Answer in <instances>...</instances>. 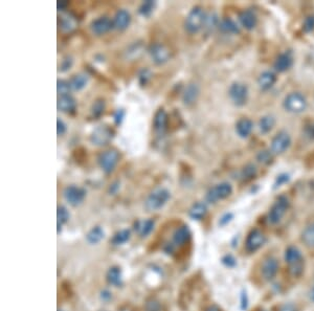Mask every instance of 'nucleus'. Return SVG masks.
<instances>
[{"label": "nucleus", "mask_w": 314, "mask_h": 311, "mask_svg": "<svg viewBox=\"0 0 314 311\" xmlns=\"http://www.w3.org/2000/svg\"><path fill=\"white\" fill-rule=\"evenodd\" d=\"M276 82H277L276 74L272 73V72H269V71L262 73L258 79L259 87H260L262 90L270 89Z\"/></svg>", "instance_id": "22"}, {"label": "nucleus", "mask_w": 314, "mask_h": 311, "mask_svg": "<svg viewBox=\"0 0 314 311\" xmlns=\"http://www.w3.org/2000/svg\"><path fill=\"white\" fill-rule=\"evenodd\" d=\"M124 116H125V111L123 109H119V110L115 111L113 118H114V122H115L116 125H120V124L123 122Z\"/></svg>", "instance_id": "46"}, {"label": "nucleus", "mask_w": 314, "mask_h": 311, "mask_svg": "<svg viewBox=\"0 0 314 311\" xmlns=\"http://www.w3.org/2000/svg\"><path fill=\"white\" fill-rule=\"evenodd\" d=\"M66 132V125L65 123L63 122L62 120L58 119L57 120V133H58V136H62L63 134H64Z\"/></svg>", "instance_id": "45"}, {"label": "nucleus", "mask_w": 314, "mask_h": 311, "mask_svg": "<svg viewBox=\"0 0 314 311\" xmlns=\"http://www.w3.org/2000/svg\"><path fill=\"white\" fill-rule=\"evenodd\" d=\"M289 207V201L285 196H281L279 199L274 202V205L271 207L270 211L268 213V220L272 224L279 223L284 215L286 214Z\"/></svg>", "instance_id": "8"}, {"label": "nucleus", "mask_w": 314, "mask_h": 311, "mask_svg": "<svg viewBox=\"0 0 314 311\" xmlns=\"http://www.w3.org/2000/svg\"><path fill=\"white\" fill-rule=\"evenodd\" d=\"M130 235H131V233H130L129 230L120 231V232H117L116 234L113 236L111 242L114 245L124 244L125 242H127V241L130 239Z\"/></svg>", "instance_id": "35"}, {"label": "nucleus", "mask_w": 314, "mask_h": 311, "mask_svg": "<svg viewBox=\"0 0 314 311\" xmlns=\"http://www.w3.org/2000/svg\"><path fill=\"white\" fill-rule=\"evenodd\" d=\"M168 126V114L162 108L156 111L153 120V129L157 136H162Z\"/></svg>", "instance_id": "14"}, {"label": "nucleus", "mask_w": 314, "mask_h": 311, "mask_svg": "<svg viewBox=\"0 0 314 311\" xmlns=\"http://www.w3.org/2000/svg\"><path fill=\"white\" fill-rule=\"evenodd\" d=\"M171 194L167 189L159 188L153 191L150 195L148 196L145 207L149 212L157 211V209L161 208L164 205L167 204V201L170 199Z\"/></svg>", "instance_id": "3"}, {"label": "nucleus", "mask_w": 314, "mask_h": 311, "mask_svg": "<svg viewBox=\"0 0 314 311\" xmlns=\"http://www.w3.org/2000/svg\"><path fill=\"white\" fill-rule=\"evenodd\" d=\"M293 59L289 52H283L274 62V68L279 73H284L292 66Z\"/></svg>", "instance_id": "20"}, {"label": "nucleus", "mask_w": 314, "mask_h": 311, "mask_svg": "<svg viewBox=\"0 0 314 311\" xmlns=\"http://www.w3.org/2000/svg\"><path fill=\"white\" fill-rule=\"evenodd\" d=\"M191 238V232L187 225L178 228L173 235V242L177 246L184 245Z\"/></svg>", "instance_id": "21"}, {"label": "nucleus", "mask_w": 314, "mask_h": 311, "mask_svg": "<svg viewBox=\"0 0 314 311\" xmlns=\"http://www.w3.org/2000/svg\"><path fill=\"white\" fill-rule=\"evenodd\" d=\"M276 125V119L272 115H265L259 121V129L262 133H268Z\"/></svg>", "instance_id": "29"}, {"label": "nucleus", "mask_w": 314, "mask_h": 311, "mask_svg": "<svg viewBox=\"0 0 314 311\" xmlns=\"http://www.w3.org/2000/svg\"><path fill=\"white\" fill-rule=\"evenodd\" d=\"M154 229V221L152 219L138 220L134 224V230L140 237H147Z\"/></svg>", "instance_id": "25"}, {"label": "nucleus", "mask_w": 314, "mask_h": 311, "mask_svg": "<svg viewBox=\"0 0 314 311\" xmlns=\"http://www.w3.org/2000/svg\"><path fill=\"white\" fill-rule=\"evenodd\" d=\"M310 297H311V300L314 302V287L312 288V290H311V293H310Z\"/></svg>", "instance_id": "52"}, {"label": "nucleus", "mask_w": 314, "mask_h": 311, "mask_svg": "<svg viewBox=\"0 0 314 311\" xmlns=\"http://www.w3.org/2000/svg\"><path fill=\"white\" fill-rule=\"evenodd\" d=\"M304 29L306 32L309 33L314 29V16H309L306 18L304 22Z\"/></svg>", "instance_id": "44"}, {"label": "nucleus", "mask_w": 314, "mask_h": 311, "mask_svg": "<svg viewBox=\"0 0 314 311\" xmlns=\"http://www.w3.org/2000/svg\"><path fill=\"white\" fill-rule=\"evenodd\" d=\"M63 196L70 206L77 207L83 202L86 196V191L80 186L68 185L63 192Z\"/></svg>", "instance_id": "12"}, {"label": "nucleus", "mask_w": 314, "mask_h": 311, "mask_svg": "<svg viewBox=\"0 0 314 311\" xmlns=\"http://www.w3.org/2000/svg\"><path fill=\"white\" fill-rule=\"evenodd\" d=\"M239 20H240V23L242 25V26L248 30L254 29L257 26V22H258V18L256 16V14L253 11H249V10L241 12L239 15Z\"/></svg>", "instance_id": "19"}, {"label": "nucleus", "mask_w": 314, "mask_h": 311, "mask_svg": "<svg viewBox=\"0 0 314 311\" xmlns=\"http://www.w3.org/2000/svg\"><path fill=\"white\" fill-rule=\"evenodd\" d=\"M229 95L235 105L243 106L248 99V88L242 83H234L230 87Z\"/></svg>", "instance_id": "11"}, {"label": "nucleus", "mask_w": 314, "mask_h": 311, "mask_svg": "<svg viewBox=\"0 0 314 311\" xmlns=\"http://www.w3.org/2000/svg\"><path fill=\"white\" fill-rule=\"evenodd\" d=\"M309 135L311 138L314 139V124L311 126V128L309 129Z\"/></svg>", "instance_id": "51"}, {"label": "nucleus", "mask_w": 314, "mask_h": 311, "mask_svg": "<svg viewBox=\"0 0 314 311\" xmlns=\"http://www.w3.org/2000/svg\"><path fill=\"white\" fill-rule=\"evenodd\" d=\"M206 311H221V309H220V308L217 307V306H210V307H209Z\"/></svg>", "instance_id": "50"}, {"label": "nucleus", "mask_w": 314, "mask_h": 311, "mask_svg": "<svg viewBox=\"0 0 314 311\" xmlns=\"http://www.w3.org/2000/svg\"><path fill=\"white\" fill-rule=\"evenodd\" d=\"M114 132L111 128L107 125H101L92 131L90 135V142L94 146H105L111 141Z\"/></svg>", "instance_id": "5"}, {"label": "nucleus", "mask_w": 314, "mask_h": 311, "mask_svg": "<svg viewBox=\"0 0 314 311\" xmlns=\"http://www.w3.org/2000/svg\"><path fill=\"white\" fill-rule=\"evenodd\" d=\"M104 110H105L104 100H97L96 102L92 104L91 115L93 118H100V116L104 113Z\"/></svg>", "instance_id": "37"}, {"label": "nucleus", "mask_w": 314, "mask_h": 311, "mask_svg": "<svg viewBox=\"0 0 314 311\" xmlns=\"http://www.w3.org/2000/svg\"><path fill=\"white\" fill-rule=\"evenodd\" d=\"M72 66H73V59L70 57H66L64 60L62 61V63L60 65V72L65 73L68 71V69H70V67Z\"/></svg>", "instance_id": "43"}, {"label": "nucleus", "mask_w": 314, "mask_h": 311, "mask_svg": "<svg viewBox=\"0 0 314 311\" xmlns=\"http://www.w3.org/2000/svg\"><path fill=\"white\" fill-rule=\"evenodd\" d=\"M270 152L268 151H261L260 153L258 154V159L260 162H262V164H270L271 162V159H272V156H271Z\"/></svg>", "instance_id": "42"}, {"label": "nucleus", "mask_w": 314, "mask_h": 311, "mask_svg": "<svg viewBox=\"0 0 314 311\" xmlns=\"http://www.w3.org/2000/svg\"><path fill=\"white\" fill-rule=\"evenodd\" d=\"M141 51H143V46H141L140 43H134L132 44L129 50L127 51V57L129 58H137L139 55Z\"/></svg>", "instance_id": "39"}, {"label": "nucleus", "mask_w": 314, "mask_h": 311, "mask_svg": "<svg viewBox=\"0 0 314 311\" xmlns=\"http://www.w3.org/2000/svg\"><path fill=\"white\" fill-rule=\"evenodd\" d=\"M154 311H155V310H154Z\"/></svg>", "instance_id": "54"}, {"label": "nucleus", "mask_w": 314, "mask_h": 311, "mask_svg": "<svg viewBox=\"0 0 314 311\" xmlns=\"http://www.w3.org/2000/svg\"><path fill=\"white\" fill-rule=\"evenodd\" d=\"M256 173H257L256 167L254 165H248L247 167H245L244 170H243L242 177H243V180L248 181V180H251L253 177H255Z\"/></svg>", "instance_id": "41"}, {"label": "nucleus", "mask_w": 314, "mask_h": 311, "mask_svg": "<svg viewBox=\"0 0 314 311\" xmlns=\"http://www.w3.org/2000/svg\"><path fill=\"white\" fill-rule=\"evenodd\" d=\"M207 206L202 204V202H197V204H195L190 209V216L196 220H201L202 218H204V216L207 215Z\"/></svg>", "instance_id": "28"}, {"label": "nucleus", "mask_w": 314, "mask_h": 311, "mask_svg": "<svg viewBox=\"0 0 314 311\" xmlns=\"http://www.w3.org/2000/svg\"><path fill=\"white\" fill-rule=\"evenodd\" d=\"M265 236L260 230L251 231L245 242L246 250L249 253H254L258 251L259 248L263 246V244L265 243Z\"/></svg>", "instance_id": "13"}, {"label": "nucleus", "mask_w": 314, "mask_h": 311, "mask_svg": "<svg viewBox=\"0 0 314 311\" xmlns=\"http://www.w3.org/2000/svg\"><path fill=\"white\" fill-rule=\"evenodd\" d=\"M198 96H199V88L197 85L196 84L187 85L186 88L183 91V103L186 106H191L196 102V101H197Z\"/></svg>", "instance_id": "23"}, {"label": "nucleus", "mask_w": 314, "mask_h": 311, "mask_svg": "<svg viewBox=\"0 0 314 311\" xmlns=\"http://www.w3.org/2000/svg\"><path fill=\"white\" fill-rule=\"evenodd\" d=\"M233 193V186L229 182H221L211 188L207 194V201L209 204H216L217 201L225 199Z\"/></svg>", "instance_id": "6"}, {"label": "nucleus", "mask_w": 314, "mask_h": 311, "mask_svg": "<svg viewBox=\"0 0 314 311\" xmlns=\"http://www.w3.org/2000/svg\"><path fill=\"white\" fill-rule=\"evenodd\" d=\"M280 311H297V308L293 304H285L280 308Z\"/></svg>", "instance_id": "47"}, {"label": "nucleus", "mask_w": 314, "mask_h": 311, "mask_svg": "<svg viewBox=\"0 0 314 311\" xmlns=\"http://www.w3.org/2000/svg\"><path fill=\"white\" fill-rule=\"evenodd\" d=\"M253 129H254V124L249 119H245V118L241 119L238 121L237 124H236V131H237V134L242 138L248 137Z\"/></svg>", "instance_id": "24"}, {"label": "nucleus", "mask_w": 314, "mask_h": 311, "mask_svg": "<svg viewBox=\"0 0 314 311\" xmlns=\"http://www.w3.org/2000/svg\"><path fill=\"white\" fill-rule=\"evenodd\" d=\"M68 82H69L70 89L75 90V91H78V90H82L86 86V85H87L88 77L84 74H78V75L74 76Z\"/></svg>", "instance_id": "26"}, {"label": "nucleus", "mask_w": 314, "mask_h": 311, "mask_svg": "<svg viewBox=\"0 0 314 311\" xmlns=\"http://www.w3.org/2000/svg\"><path fill=\"white\" fill-rule=\"evenodd\" d=\"M307 99L301 92H291L284 100V108L291 113H302L307 109Z\"/></svg>", "instance_id": "4"}, {"label": "nucleus", "mask_w": 314, "mask_h": 311, "mask_svg": "<svg viewBox=\"0 0 314 311\" xmlns=\"http://www.w3.org/2000/svg\"><path fill=\"white\" fill-rule=\"evenodd\" d=\"M60 26L64 32H70V30H73L76 27L77 22L76 19L70 16V15H65V16L61 18Z\"/></svg>", "instance_id": "36"}, {"label": "nucleus", "mask_w": 314, "mask_h": 311, "mask_svg": "<svg viewBox=\"0 0 314 311\" xmlns=\"http://www.w3.org/2000/svg\"><path fill=\"white\" fill-rule=\"evenodd\" d=\"M120 159V154L116 150H107L100 154L98 158V162L101 167V169L104 171L105 173L109 174L114 170L115 166L117 165V161Z\"/></svg>", "instance_id": "7"}, {"label": "nucleus", "mask_w": 314, "mask_h": 311, "mask_svg": "<svg viewBox=\"0 0 314 311\" xmlns=\"http://www.w3.org/2000/svg\"><path fill=\"white\" fill-rule=\"evenodd\" d=\"M303 242L308 247H314V222L306 228L302 234Z\"/></svg>", "instance_id": "31"}, {"label": "nucleus", "mask_w": 314, "mask_h": 311, "mask_svg": "<svg viewBox=\"0 0 314 311\" xmlns=\"http://www.w3.org/2000/svg\"><path fill=\"white\" fill-rule=\"evenodd\" d=\"M285 260L289 265V271L293 277L301 276L304 270V260L302 254L295 246H290L286 250Z\"/></svg>", "instance_id": "2"}, {"label": "nucleus", "mask_w": 314, "mask_h": 311, "mask_svg": "<svg viewBox=\"0 0 314 311\" xmlns=\"http://www.w3.org/2000/svg\"><path fill=\"white\" fill-rule=\"evenodd\" d=\"M279 270V263L277 259L269 257L266 260H264L262 265V275L265 280H272L274 276L277 275Z\"/></svg>", "instance_id": "18"}, {"label": "nucleus", "mask_w": 314, "mask_h": 311, "mask_svg": "<svg viewBox=\"0 0 314 311\" xmlns=\"http://www.w3.org/2000/svg\"><path fill=\"white\" fill-rule=\"evenodd\" d=\"M208 16L201 6H195L188 13L184 21V28L188 34H197L204 27Z\"/></svg>", "instance_id": "1"}, {"label": "nucleus", "mask_w": 314, "mask_h": 311, "mask_svg": "<svg viewBox=\"0 0 314 311\" xmlns=\"http://www.w3.org/2000/svg\"><path fill=\"white\" fill-rule=\"evenodd\" d=\"M149 53L152 58V61L157 65L167 63L171 58V52L166 45L161 43H154L149 48Z\"/></svg>", "instance_id": "9"}, {"label": "nucleus", "mask_w": 314, "mask_h": 311, "mask_svg": "<svg viewBox=\"0 0 314 311\" xmlns=\"http://www.w3.org/2000/svg\"><path fill=\"white\" fill-rule=\"evenodd\" d=\"M67 2L66 1H61V2H58V4H57V6H58V10L59 11H63L65 9V7L67 6Z\"/></svg>", "instance_id": "49"}, {"label": "nucleus", "mask_w": 314, "mask_h": 311, "mask_svg": "<svg viewBox=\"0 0 314 311\" xmlns=\"http://www.w3.org/2000/svg\"><path fill=\"white\" fill-rule=\"evenodd\" d=\"M90 28L94 35L102 36L108 33L111 28H113V22L106 16L100 17L91 22Z\"/></svg>", "instance_id": "15"}, {"label": "nucleus", "mask_w": 314, "mask_h": 311, "mask_svg": "<svg viewBox=\"0 0 314 311\" xmlns=\"http://www.w3.org/2000/svg\"><path fill=\"white\" fill-rule=\"evenodd\" d=\"M57 227H58V234L62 230V225L66 223L69 219V212L67 211V208L65 207H58L57 209Z\"/></svg>", "instance_id": "33"}, {"label": "nucleus", "mask_w": 314, "mask_h": 311, "mask_svg": "<svg viewBox=\"0 0 314 311\" xmlns=\"http://www.w3.org/2000/svg\"><path fill=\"white\" fill-rule=\"evenodd\" d=\"M59 311H62V310H59Z\"/></svg>", "instance_id": "53"}, {"label": "nucleus", "mask_w": 314, "mask_h": 311, "mask_svg": "<svg viewBox=\"0 0 314 311\" xmlns=\"http://www.w3.org/2000/svg\"><path fill=\"white\" fill-rule=\"evenodd\" d=\"M156 2L152 1V0H147V1L141 3L138 9L139 15H141L143 17H149L151 16V14L154 12Z\"/></svg>", "instance_id": "34"}, {"label": "nucleus", "mask_w": 314, "mask_h": 311, "mask_svg": "<svg viewBox=\"0 0 314 311\" xmlns=\"http://www.w3.org/2000/svg\"><path fill=\"white\" fill-rule=\"evenodd\" d=\"M57 107L62 112L74 113L77 109V102L72 95H63L58 98Z\"/></svg>", "instance_id": "16"}, {"label": "nucleus", "mask_w": 314, "mask_h": 311, "mask_svg": "<svg viewBox=\"0 0 314 311\" xmlns=\"http://www.w3.org/2000/svg\"><path fill=\"white\" fill-rule=\"evenodd\" d=\"M104 235H105L104 231L102 230L100 227H96L88 232V234H87V236H86V238H87V241L89 243L97 244L100 242L102 239L104 238Z\"/></svg>", "instance_id": "32"}, {"label": "nucleus", "mask_w": 314, "mask_h": 311, "mask_svg": "<svg viewBox=\"0 0 314 311\" xmlns=\"http://www.w3.org/2000/svg\"><path fill=\"white\" fill-rule=\"evenodd\" d=\"M232 214H226L224 217H222L221 220H220V222H221V224H225L226 222L231 221V218H232Z\"/></svg>", "instance_id": "48"}, {"label": "nucleus", "mask_w": 314, "mask_h": 311, "mask_svg": "<svg viewBox=\"0 0 314 311\" xmlns=\"http://www.w3.org/2000/svg\"><path fill=\"white\" fill-rule=\"evenodd\" d=\"M107 281L115 286L122 283V271L119 267H111L107 273Z\"/></svg>", "instance_id": "30"}, {"label": "nucleus", "mask_w": 314, "mask_h": 311, "mask_svg": "<svg viewBox=\"0 0 314 311\" xmlns=\"http://www.w3.org/2000/svg\"><path fill=\"white\" fill-rule=\"evenodd\" d=\"M57 90L59 96L63 95H69V91L72 90L69 86V82L64 81V80H58L57 82Z\"/></svg>", "instance_id": "38"}, {"label": "nucleus", "mask_w": 314, "mask_h": 311, "mask_svg": "<svg viewBox=\"0 0 314 311\" xmlns=\"http://www.w3.org/2000/svg\"><path fill=\"white\" fill-rule=\"evenodd\" d=\"M112 22H113V28L117 30H125L130 26L131 15L128 11L120 10L116 12Z\"/></svg>", "instance_id": "17"}, {"label": "nucleus", "mask_w": 314, "mask_h": 311, "mask_svg": "<svg viewBox=\"0 0 314 311\" xmlns=\"http://www.w3.org/2000/svg\"><path fill=\"white\" fill-rule=\"evenodd\" d=\"M291 145V137L286 131H280L279 133L272 138L270 150L273 154L284 153Z\"/></svg>", "instance_id": "10"}, {"label": "nucleus", "mask_w": 314, "mask_h": 311, "mask_svg": "<svg viewBox=\"0 0 314 311\" xmlns=\"http://www.w3.org/2000/svg\"><path fill=\"white\" fill-rule=\"evenodd\" d=\"M151 76H152V73L149 71V69H147V68L141 69V71L139 72V75H138V81H139V84L141 85V86H144V85H146L148 83V81L151 79Z\"/></svg>", "instance_id": "40"}, {"label": "nucleus", "mask_w": 314, "mask_h": 311, "mask_svg": "<svg viewBox=\"0 0 314 311\" xmlns=\"http://www.w3.org/2000/svg\"><path fill=\"white\" fill-rule=\"evenodd\" d=\"M219 27H220V29L222 30V32H224L226 34H238L240 32L237 23L230 18H225V19L220 21Z\"/></svg>", "instance_id": "27"}]
</instances>
